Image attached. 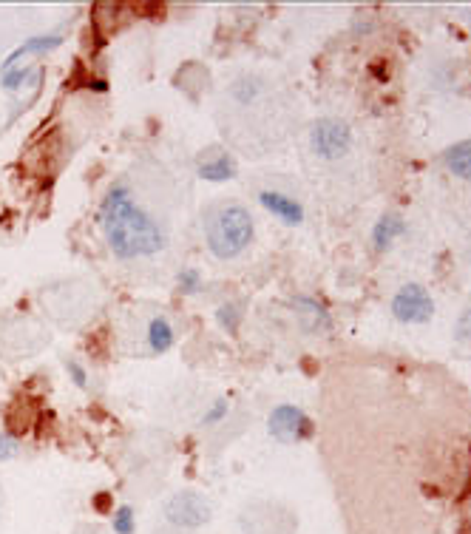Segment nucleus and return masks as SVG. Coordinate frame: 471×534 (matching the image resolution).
<instances>
[{
    "instance_id": "1",
    "label": "nucleus",
    "mask_w": 471,
    "mask_h": 534,
    "mask_svg": "<svg viewBox=\"0 0 471 534\" xmlns=\"http://www.w3.org/2000/svg\"><path fill=\"white\" fill-rule=\"evenodd\" d=\"M100 222H103V236L111 253L117 259H140V256H154L165 248V233L151 216L137 205L131 191L120 185H111L100 205Z\"/></svg>"
},
{
    "instance_id": "2",
    "label": "nucleus",
    "mask_w": 471,
    "mask_h": 534,
    "mask_svg": "<svg viewBox=\"0 0 471 534\" xmlns=\"http://www.w3.org/2000/svg\"><path fill=\"white\" fill-rule=\"evenodd\" d=\"M205 236L216 259H236L253 242V216L242 205H222L208 216Z\"/></svg>"
},
{
    "instance_id": "3",
    "label": "nucleus",
    "mask_w": 471,
    "mask_h": 534,
    "mask_svg": "<svg viewBox=\"0 0 471 534\" xmlns=\"http://www.w3.org/2000/svg\"><path fill=\"white\" fill-rule=\"evenodd\" d=\"M165 520L176 529H202L210 520V503L199 492H176L165 503Z\"/></svg>"
},
{
    "instance_id": "4",
    "label": "nucleus",
    "mask_w": 471,
    "mask_h": 534,
    "mask_svg": "<svg viewBox=\"0 0 471 534\" xmlns=\"http://www.w3.org/2000/svg\"><path fill=\"white\" fill-rule=\"evenodd\" d=\"M310 145H313L315 154L324 157V160H338V157H344L349 151V145H352L349 125L341 123V120H335V117L318 120V123L313 125V131H310Z\"/></svg>"
},
{
    "instance_id": "5",
    "label": "nucleus",
    "mask_w": 471,
    "mask_h": 534,
    "mask_svg": "<svg viewBox=\"0 0 471 534\" xmlns=\"http://www.w3.org/2000/svg\"><path fill=\"white\" fill-rule=\"evenodd\" d=\"M267 429L281 444H298V441L313 435V421L307 418V412L298 410L293 404H281V407L270 412Z\"/></svg>"
},
{
    "instance_id": "6",
    "label": "nucleus",
    "mask_w": 471,
    "mask_h": 534,
    "mask_svg": "<svg viewBox=\"0 0 471 534\" xmlns=\"http://www.w3.org/2000/svg\"><path fill=\"white\" fill-rule=\"evenodd\" d=\"M435 313V302L426 293V287L403 285L392 299V316L406 324H423Z\"/></svg>"
},
{
    "instance_id": "7",
    "label": "nucleus",
    "mask_w": 471,
    "mask_h": 534,
    "mask_svg": "<svg viewBox=\"0 0 471 534\" xmlns=\"http://www.w3.org/2000/svg\"><path fill=\"white\" fill-rule=\"evenodd\" d=\"M259 202H262L270 214L279 216L284 225H293V228H296V225L304 222V208H301V202L279 194V191H262V194H259Z\"/></svg>"
},
{
    "instance_id": "8",
    "label": "nucleus",
    "mask_w": 471,
    "mask_h": 534,
    "mask_svg": "<svg viewBox=\"0 0 471 534\" xmlns=\"http://www.w3.org/2000/svg\"><path fill=\"white\" fill-rule=\"evenodd\" d=\"M63 43V35H40L32 37V40H26L23 46H18L15 52L9 54L6 60H3V69H9V66H18V60L23 57H29V54H43V52H52Z\"/></svg>"
},
{
    "instance_id": "9",
    "label": "nucleus",
    "mask_w": 471,
    "mask_h": 534,
    "mask_svg": "<svg viewBox=\"0 0 471 534\" xmlns=\"http://www.w3.org/2000/svg\"><path fill=\"white\" fill-rule=\"evenodd\" d=\"M406 231V225H403V219L398 214H384L378 219V225L372 228V245L378 250H386L401 233Z\"/></svg>"
},
{
    "instance_id": "10",
    "label": "nucleus",
    "mask_w": 471,
    "mask_h": 534,
    "mask_svg": "<svg viewBox=\"0 0 471 534\" xmlns=\"http://www.w3.org/2000/svg\"><path fill=\"white\" fill-rule=\"evenodd\" d=\"M174 327L165 316H154L148 321V344H151V353H168L174 347Z\"/></svg>"
},
{
    "instance_id": "11",
    "label": "nucleus",
    "mask_w": 471,
    "mask_h": 534,
    "mask_svg": "<svg viewBox=\"0 0 471 534\" xmlns=\"http://www.w3.org/2000/svg\"><path fill=\"white\" fill-rule=\"evenodd\" d=\"M236 177V162L227 154L219 157H210V160L199 162V179H208V182H227V179Z\"/></svg>"
},
{
    "instance_id": "12",
    "label": "nucleus",
    "mask_w": 471,
    "mask_h": 534,
    "mask_svg": "<svg viewBox=\"0 0 471 534\" xmlns=\"http://www.w3.org/2000/svg\"><path fill=\"white\" fill-rule=\"evenodd\" d=\"M443 162H446V168L452 171L454 177L471 179V140L457 143L454 148H449L446 157H443Z\"/></svg>"
},
{
    "instance_id": "13",
    "label": "nucleus",
    "mask_w": 471,
    "mask_h": 534,
    "mask_svg": "<svg viewBox=\"0 0 471 534\" xmlns=\"http://www.w3.org/2000/svg\"><path fill=\"white\" fill-rule=\"evenodd\" d=\"M242 313H245V307H242V304L227 302L216 310V319H219V324L225 327L227 333H236V330H239V321H242Z\"/></svg>"
},
{
    "instance_id": "14",
    "label": "nucleus",
    "mask_w": 471,
    "mask_h": 534,
    "mask_svg": "<svg viewBox=\"0 0 471 534\" xmlns=\"http://www.w3.org/2000/svg\"><path fill=\"white\" fill-rule=\"evenodd\" d=\"M134 509L131 506H120L117 512H114V520H111V529L117 534H134Z\"/></svg>"
},
{
    "instance_id": "15",
    "label": "nucleus",
    "mask_w": 471,
    "mask_h": 534,
    "mask_svg": "<svg viewBox=\"0 0 471 534\" xmlns=\"http://www.w3.org/2000/svg\"><path fill=\"white\" fill-rule=\"evenodd\" d=\"M176 285H179V290L182 293H196L199 290V285H202V276H199V270H182L179 276H176Z\"/></svg>"
},
{
    "instance_id": "16",
    "label": "nucleus",
    "mask_w": 471,
    "mask_h": 534,
    "mask_svg": "<svg viewBox=\"0 0 471 534\" xmlns=\"http://www.w3.org/2000/svg\"><path fill=\"white\" fill-rule=\"evenodd\" d=\"M233 97H236L242 106L253 103V97H256V89H253V77H242V80L233 86Z\"/></svg>"
},
{
    "instance_id": "17",
    "label": "nucleus",
    "mask_w": 471,
    "mask_h": 534,
    "mask_svg": "<svg viewBox=\"0 0 471 534\" xmlns=\"http://www.w3.org/2000/svg\"><path fill=\"white\" fill-rule=\"evenodd\" d=\"M18 455V438L9 432H0V461H9Z\"/></svg>"
},
{
    "instance_id": "18",
    "label": "nucleus",
    "mask_w": 471,
    "mask_h": 534,
    "mask_svg": "<svg viewBox=\"0 0 471 534\" xmlns=\"http://www.w3.org/2000/svg\"><path fill=\"white\" fill-rule=\"evenodd\" d=\"M227 410H230V407H227V401H216V404H213V410H210L208 415L202 418V424H205V427H213V424H219V421H222V418L227 415Z\"/></svg>"
},
{
    "instance_id": "19",
    "label": "nucleus",
    "mask_w": 471,
    "mask_h": 534,
    "mask_svg": "<svg viewBox=\"0 0 471 534\" xmlns=\"http://www.w3.org/2000/svg\"><path fill=\"white\" fill-rule=\"evenodd\" d=\"M66 370H69L71 381H74L77 387H86L88 375H86V370H83V367L77 364V361H66Z\"/></svg>"
},
{
    "instance_id": "20",
    "label": "nucleus",
    "mask_w": 471,
    "mask_h": 534,
    "mask_svg": "<svg viewBox=\"0 0 471 534\" xmlns=\"http://www.w3.org/2000/svg\"><path fill=\"white\" fill-rule=\"evenodd\" d=\"M457 339H471V310H466V313L457 319Z\"/></svg>"
},
{
    "instance_id": "21",
    "label": "nucleus",
    "mask_w": 471,
    "mask_h": 534,
    "mask_svg": "<svg viewBox=\"0 0 471 534\" xmlns=\"http://www.w3.org/2000/svg\"><path fill=\"white\" fill-rule=\"evenodd\" d=\"M91 89H94V91H105V89H108V86H105L103 80H97V83H91Z\"/></svg>"
}]
</instances>
